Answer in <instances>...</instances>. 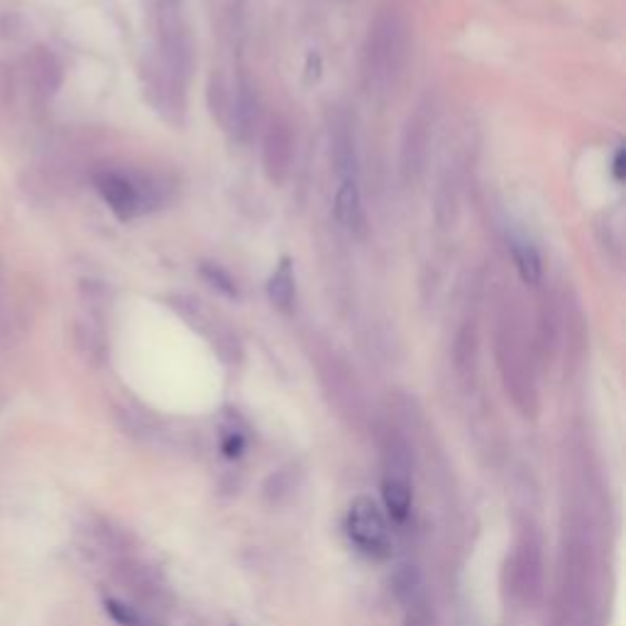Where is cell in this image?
<instances>
[{"mask_svg":"<svg viewBox=\"0 0 626 626\" xmlns=\"http://www.w3.org/2000/svg\"><path fill=\"white\" fill-rule=\"evenodd\" d=\"M411 57V23L404 10L382 8L372 20L362 52V71L367 89L387 96L404 76Z\"/></svg>","mask_w":626,"mask_h":626,"instance_id":"cell-1","label":"cell"},{"mask_svg":"<svg viewBox=\"0 0 626 626\" xmlns=\"http://www.w3.org/2000/svg\"><path fill=\"white\" fill-rule=\"evenodd\" d=\"M521 313L507 304L497 331V360L507 392L512 394L521 414L536 411V377H534V348L529 345Z\"/></svg>","mask_w":626,"mask_h":626,"instance_id":"cell-2","label":"cell"},{"mask_svg":"<svg viewBox=\"0 0 626 626\" xmlns=\"http://www.w3.org/2000/svg\"><path fill=\"white\" fill-rule=\"evenodd\" d=\"M414 472V453L409 441L399 431H387L382 443V499L392 519L406 521L414 502L411 487Z\"/></svg>","mask_w":626,"mask_h":626,"instance_id":"cell-3","label":"cell"},{"mask_svg":"<svg viewBox=\"0 0 626 626\" xmlns=\"http://www.w3.org/2000/svg\"><path fill=\"white\" fill-rule=\"evenodd\" d=\"M98 194L106 199L111 211L123 221L152 211L159 203V186L150 177L123 172V169H98L93 174Z\"/></svg>","mask_w":626,"mask_h":626,"instance_id":"cell-4","label":"cell"},{"mask_svg":"<svg viewBox=\"0 0 626 626\" xmlns=\"http://www.w3.org/2000/svg\"><path fill=\"white\" fill-rule=\"evenodd\" d=\"M345 534L350 543L372 560H384L392 556V534L389 524L384 519L375 502L370 497H358L350 504L348 516H345Z\"/></svg>","mask_w":626,"mask_h":626,"instance_id":"cell-5","label":"cell"},{"mask_svg":"<svg viewBox=\"0 0 626 626\" xmlns=\"http://www.w3.org/2000/svg\"><path fill=\"white\" fill-rule=\"evenodd\" d=\"M436 113H433V101L424 98L414 113L406 120V128L402 135V152H399V169L406 184H416L426 172L428 150H431V135Z\"/></svg>","mask_w":626,"mask_h":626,"instance_id":"cell-6","label":"cell"},{"mask_svg":"<svg viewBox=\"0 0 626 626\" xmlns=\"http://www.w3.org/2000/svg\"><path fill=\"white\" fill-rule=\"evenodd\" d=\"M541 538L534 529H524L516 538L512 558H509V575L516 595L524 600H534L541 587Z\"/></svg>","mask_w":626,"mask_h":626,"instance_id":"cell-7","label":"cell"},{"mask_svg":"<svg viewBox=\"0 0 626 626\" xmlns=\"http://www.w3.org/2000/svg\"><path fill=\"white\" fill-rule=\"evenodd\" d=\"M291 164H294V133L284 118H274L267 125L262 137V167L265 177L274 186H282L289 179Z\"/></svg>","mask_w":626,"mask_h":626,"instance_id":"cell-8","label":"cell"},{"mask_svg":"<svg viewBox=\"0 0 626 626\" xmlns=\"http://www.w3.org/2000/svg\"><path fill=\"white\" fill-rule=\"evenodd\" d=\"M115 575L123 582L125 590H130L140 602L159 604L167 597V585L159 578V573L152 565L142 563V560L120 556L115 560Z\"/></svg>","mask_w":626,"mask_h":626,"instance_id":"cell-9","label":"cell"},{"mask_svg":"<svg viewBox=\"0 0 626 626\" xmlns=\"http://www.w3.org/2000/svg\"><path fill=\"white\" fill-rule=\"evenodd\" d=\"M257 123H260V98L252 81L240 74V79L235 81L233 101H230L228 125L240 142H250L255 137Z\"/></svg>","mask_w":626,"mask_h":626,"instance_id":"cell-10","label":"cell"},{"mask_svg":"<svg viewBox=\"0 0 626 626\" xmlns=\"http://www.w3.org/2000/svg\"><path fill=\"white\" fill-rule=\"evenodd\" d=\"M27 69H30L32 89H35L37 96L42 98L57 96V91L62 89L64 71L57 54H54L52 49L37 45L30 52V57H27Z\"/></svg>","mask_w":626,"mask_h":626,"instance_id":"cell-11","label":"cell"},{"mask_svg":"<svg viewBox=\"0 0 626 626\" xmlns=\"http://www.w3.org/2000/svg\"><path fill=\"white\" fill-rule=\"evenodd\" d=\"M333 213H336V221L343 225L353 238H365L367 216H365V206H362L358 179L340 181L336 203H333Z\"/></svg>","mask_w":626,"mask_h":626,"instance_id":"cell-12","label":"cell"},{"mask_svg":"<svg viewBox=\"0 0 626 626\" xmlns=\"http://www.w3.org/2000/svg\"><path fill=\"white\" fill-rule=\"evenodd\" d=\"M331 162L340 181L358 179V150H355V137L345 120H336L331 128Z\"/></svg>","mask_w":626,"mask_h":626,"instance_id":"cell-13","label":"cell"},{"mask_svg":"<svg viewBox=\"0 0 626 626\" xmlns=\"http://www.w3.org/2000/svg\"><path fill=\"white\" fill-rule=\"evenodd\" d=\"M267 296H269V301H272L274 309H279L282 313L294 311L296 277H294V265H291V260H287V257L279 262L277 272L269 277Z\"/></svg>","mask_w":626,"mask_h":626,"instance_id":"cell-14","label":"cell"},{"mask_svg":"<svg viewBox=\"0 0 626 626\" xmlns=\"http://www.w3.org/2000/svg\"><path fill=\"white\" fill-rule=\"evenodd\" d=\"M509 247H512L514 265H516V272H519L521 282L531 284V287H538V284L543 282V262L536 247L531 245L529 240L516 238V235L509 238Z\"/></svg>","mask_w":626,"mask_h":626,"instance_id":"cell-15","label":"cell"},{"mask_svg":"<svg viewBox=\"0 0 626 626\" xmlns=\"http://www.w3.org/2000/svg\"><path fill=\"white\" fill-rule=\"evenodd\" d=\"M453 362L455 372H458L463 380H472L477 370V331L472 323H465L458 331L453 343Z\"/></svg>","mask_w":626,"mask_h":626,"instance_id":"cell-16","label":"cell"},{"mask_svg":"<svg viewBox=\"0 0 626 626\" xmlns=\"http://www.w3.org/2000/svg\"><path fill=\"white\" fill-rule=\"evenodd\" d=\"M74 340L79 353L93 365H101V360L106 358V340H103L101 328L93 321H76L74 326Z\"/></svg>","mask_w":626,"mask_h":626,"instance_id":"cell-17","label":"cell"},{"mask_svg":"<svg viewBox=\"0 0 626 626\" xmlns=\"http://www.w3.org/2000/svg\"><path fill=\"white\" fill-rule=\"evenodd\" d=\"M201 277L206 279L213 289L221 291L223 296H228V299H238V284H235V279L230 277L221 265H216V262H201Z\"/></svg>","mask_w":626,"mask_h":626,"instance_id":"cell-18","label":"cell"},{"mask_svg":"<svg viewBox=\"0 0 626 626\" xmlns=\"http://www.w3.org/2000/svg\"><path fill=\"white\" fill-rule=\"evenodd\" d=\"M106 612L111 614L118 624L123 626H137V612L128 604L118 602V600H106Z\"/></svg>","mask_w":626,"mask_h":626,"instance_id":"cell-19","label":"cell"},{"mask_svg":"<svg viewBox=\"0 0 626 626\" xmlns=\"http://www.w3.org/2000/svg\"><path fill=\"white\" fill-rule=\"evenodd\" d=\"M243 448H245L243 431H238V428H228V431L223 433V453L228 455V458H238V455L243 453Z\"/></svg>","mask_w":626,"mask_h":626,"instance_id":"cell-20","label":"cell"},{"mask_svg":"<svg viewBox=\"0 0 626 626\" xmlns=\"http://www.w3.org/2000/svg\"><path fill=\"white\" fill-rule=\"evenodd\" d=\"M10 331H13V318H10V309L5 304L3 291H0V343L10 338Z\"/></svg>","mask_w":626,"mask_h":626,"instance_id":"cell-21","label":"cell"},{"mask_svg":"<svg viewBox=\"0 0 626 626\" xmlns=\"http://www.w3.org/2000/svg\"><path fill=\"white\" fill-rule=\"evenodd\" d=\"M612 174H614V179H617L619 184H622V181H624V174H626V155H624V147H619V150L614 152Z\"/></svg>","mask_w":626,"mask_h":626,"instance_id":"cell-22","label":"cell"},{"mask_svg":"<svg viewBox=\"0 0 626 626\" xmlns=\"http://www.w3.org/2000/svg\"><path fill=\"white\" fill-rule=\"evenodd\" d=\"M3 279H5V267H3V257H0V291H3Z\"/></svg>","mask_w":626,"mask_h":626,"instance_id":"cell-23","label":"cell"}]
</instances>
